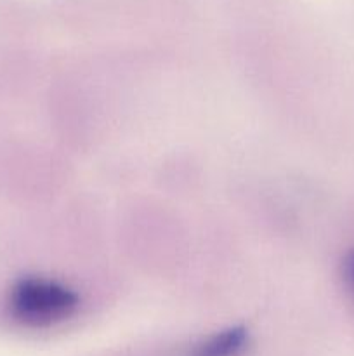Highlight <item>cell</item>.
Here are the masks:
<instances>
[{"label":"cell","mask_w":354,"mask_h":356,"mask_svg":"<svg viewBox=\"0 0 354 356\" xmlns=\"http://www.w3.org/2000/svg\"><path fill=\"white\" fill-rule=\"evenodd\" d=\"M7 305L17 323L38 329L69 318L78 308V298L59 282L28 277L12 285Z\"/></svg>","instance_id":"obj_1"},{"label":"cell","mask_w":354,"mask_h":356,"mask_svg":"<svg viewBox=\"0 0 354 356\" xmlns=\"http://www.w3.org/2000/svg\"><path fill=\"white\" fill-rule=\"evenodd\" d=\"M248 343V332L243 327H231L201 341L187 356H239Z\"/></svg>","instance_id":"obj_2"},{"label":"cell","mask_w":354,"mask_h":356,"mask_svg":"<svg viewBox=\"0 0 354 356\" xmlns=\"http://www.w3.org/2000/svg\"><path fill=\"white\" fill-rule=\"evenodd\" d=\"M342 275H344V282H346L347 289H349V292L354 298V249L351 250V252L346 256V259H344Z\"/></svg>","instance_id":"obj_3"}]
</instances>
